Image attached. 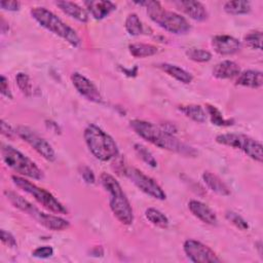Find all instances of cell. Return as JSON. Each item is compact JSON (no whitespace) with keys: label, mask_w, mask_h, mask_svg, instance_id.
Segmentation results:
<instances>
[{"label":"cell","mask_w":263,"mask_h":263,"mask_svg":"<svg viewBox=\"0 0 263 263\" xmlns=\"http://www.w3.org/2000/svg\"><path fill=\"white\" fill-rule=\"evenodd\" d=\"M21 3L18 1H1L0 2V7L4 10L8 11H15L20 9Z\"/></svg>","instance_id":"38"},{"label":"cell","mask_w":263,"mask_h":263,"mask_svg":"<svg viewBox=\"0 0 263 263\" xmlns=\"http://www.w3.org/2000/svg\"><path fill=\"white\" fill-rule=\"evenodd\" d=\"M243 41L249 47L261 50L262 49V32L261 31L250 32L247 35H245Z\"/></svg>","instance_id":"32"},{"label":"cell","mask_w":263,"mask_h":263,"mask_svg":"<svg viewBox=\"0 0 263 263\" xmlns=\"http://www.w3.org/2000/svg\"><path fill=\"white\" fill-rule=\"evenodd\" d=\"M124 27L126 32L132 36H139L144 32L143 24L139 18L138 14L136 13H129L126 16L124 22Z\"/></svg>","instance_id":"28"},{"label":"cell","mask_w":263,"mask_h":263,"mask_svg":"<svg viewBox=\"0 0 263 263\" xmlns=\"http://www.w3.org/2000/svg\"><path fill=\"white\" fill-rule=\"evenodd\" d=\"M129 125L139 137L160 149L189 157H195L197 155V151L193 147L185 144L172 133L150 121L133 119L129 121Z\"/></svg>","instance_id":"1"},{"label":"cell","mask_w":263,"mask_h":263,"mask_svg":"<svg viewBox=\"0 0 263 263\" xmlns=\"http://www.w3.org/2000/svg\"><path fill=\"white\" fill-rule=\"evenodd\" d=\"M185 54L189 60L197 63H205L212 59V53L202 48H195V47L188 48L186 49Z\"/></svg>","instance_id":"30"},{"label":"cell","mask_w":263,"mask_h":263,"mask_svg":"<svg viewBox=\"0 0 263 263\" xmlns=\"http://www.w3.org/2000/svg\"><path fill=\"white\" fill-rule=\"evenodd\" d=\"M216 142L220 145L238 149L255 161L262 162L263 160L262 144L259 141L247 135L235 134V133L221 134L216 137Z\"/></svg>","instance_id":"9"},{"label":"cell","mask_w":263,"mask_h":263,"mask_svg":"<svg viewBox=\"0 0 263 263\" xmlns=\"http://www.w3.org/2000/svg\"><path fill=\"white\" fill-rule=\"evenodd\" d=\"M225 218H226L231 224H233L236 228H238L239 230L245 231V230H248V228H249L248 222H247L240 215H238V214L235 213V212L227 211V212L225 213Z\"/></svg>","instance_id":"33"},{"label":"cell","mask_w":263,"mask_h":263,"mask_svg":"<svg viewBox=\"0 0 263 263\" xmlns=\"http://www.w3.org/2000/svg\"><path fill=\"white\" fill-rule=\"evenodd\" d=\"M81 176H82L83 180H84L86 183H88V184H93L95 181H96L95 174H93V172H92L88 166H82Z\"/></svg>","instance_id":"37"},{"label":"cell","mask_w":263,"mask_h":263,"mask_svg":"<svg viewBox=\"0 0 263 263\" xmlns=\"http://www.w3.org/2000/svg\"><path fill=\"white\" fill-rule=\"evenodd\" d=\"M212 46L214 50L222 55L234 54L241 48V42L233 36L221 34L212 38Z\"/></svg>","instance_id":"14"},{"label":"cell","mask_w":263,"mask_h":263,"mask_svg":"<svg viewBox=\"0 0 263 263\" xmlns=\"http://www.w3.org/2000/svg\"><path fill=\"white\" fill-rule=\"evenodd\" d=\"M134 149H135V152L137 153V155L144 162H146L149 166H151V167H156L157 166V160L155 159V157L153 156V154L151 153V151L147 147H145L142 144L137 143V144L134 145Z\"/></svg>","instance_id":"29"},{"label":"cell","mask_w":263,"mask_h":263,"mask_svg":"<svg viewBox=\"0 0 263 263\" xmlns=\"http://www.w3.org/2000/svg\"><path fill=\"white\" fill-rule=\"evenodd\" d=\"M158 67L164 72L166 73L168 76L175 78L176 80L188 84L191 83L193 80V76L192 74H190L189 72H187L186 70H184L183 68L177 66V65H173V64H168V63H162L159 64Z\"/></svg>","instance_id":"22"},{"label":"cell","mask_w":263,"mask_h":263,"mask_svg":"<svg viewBox=\"0 0 263 263\" xmlns=\"http://www.w3.org/2000/svg\"><path fill=\"white\" fill-rule=\"evenodd\" d=\"M205 112L206 115H209L211 122L215 125L218 126H230L233 124V120L232 119H226L224 118L223 114L220 112V110L210 104L205 105Z\"/></svg>","instance_id":"27"},{"label":"cell","mask_w":263,"mask_h":263,"mask_svg":"<svg viewBox=\"0 0 263 263\" xmlns=\"http://www.w3.org/2000/svg\"><path fill=\"white\" fill-rule=\"evenodd\" d=\"M183 250L186 257L194 263H218L221 259L206 245L196 239H187L184 241Z\"/></svg>","instance_id":"12"},{"label":"cell","mask_w":263,"mask_h":263,"mask_svg":"<svg viewBox=\"0 0 263 263\" xmlns=\"http://www.w3.org/2000/svg\"><path fill=\"white\" fill-rule=\"evenodd\" d=\"M16 84L20 88V90L26 96L30 97L32 95V82L30 80V77L28 74L20 72L15 76Z\"/></svg>","instance_id":"31"},{"label":"cell","mask_w":263,"mask_h":263,"mask_svg":"<svg viewBox=\"0 0 263 263\" xmlns=\"http://www.w3.org/2000/svg\"><path fill=\"white\" fill-rule=\"evenodd\" d=\"M55 5L64 13L80 23H86L88 21V14L86 10L79 6L77 3L71 1H57Z\"/></svg>","instance_id":"20"},{"label":"cell","mask_w":263,"mask_h":263,"mask_svg":"<svg viewBox=\"0 0 263 263\" xmlns=\"http://www.w3.org/2000/svg\"><path fill=\"white\" fill-rule=\"evenodd\" d=\"M175 4L179 7V9L194 21L203 22L208 18L209 14L206 8L199 1H176Z\"/></svg>","instance_id":"16"},{"label":"cell","mask_w":263,"mask_h":263,"mask_svg":"<svg viewBox=\"0 0 263 263\" xmlns=\"http://www.w3.org/2000/svg\"><path fill=\"white\" fill-rule=\"evenodd\" d=\"M4 195L7 198V200L16 209L20 211L28 214L31 216L34 220H36L39 224L44 226L45 228L52 230V231H62L66 230L70 227V222L67 221L64 218H61L55 215L46 214L39 209H37L35 205H33L30 201L25 199L22 195L15 193L11 190H5Z\"/></svg>","instance_id":"5"},{"label":"cell","mask_w":263,"mask_h":263,"mask_svg":"<svg viewBox=\"0 0 263 263\" xmlns=\"http://www.w3.org/2000/svg\"><path fill=\"white\" fill-rule=\"evenodd\" d=\"M53 255V249L50 246H42L36 248L32 252V256L38 259H46Z\"/></svg>","instance_id":"34"},{"label":"cell","mask_w":263,"mask_h":263,"mask_svg":"<svg viewBox=\"0 0 263 263\" xmlns=\"http://www.w3.org/2000/svg\"><path fill=\"white\" fill-rule=\"evenodd\" d=\"M145 217L151 224L161 229L167 228L170 224L168 218L162 212H160L155 208H148L145 211Z\"/></svg>","instance_id":"26"},{"label":"cell","mask_w":263,"mask_h":263,"mask_svg":"<svg viewBox=\"0 0 263 263\" xmlns=\"http://www.w3.org/2000/svg\"><path fill=\"white\" fill-rule=\"evenodd\" d=\"M236 84L249 88H260L263 84V74L259 70H246L237 76Z\"/></svg>","instance_id":"19"},{"label":"cell","mask_w":263,"mask_h":263,"mask_svg":"<svg viewBox=\"0 0 263 263\" xmlns=\"http://www.w3.org/2000/svg\"><path fill=\"white\" fill-rule=\"evenodd\" d=\"M179 110L191 120L202 123L206 120V112L200 105L189 104V105H181L179 106Z\"/></svg>","instance_id":"23"},{"label":"cell","mask_w":263,"mask_h":263,"mask_svg":"<svg viewBox=\"0 0 263 263\" xmlns=\"http://www.w3.org/2000/svg\"><path fill=\"white\" fill-rule=\"evenodd\" d=\"M71 81L76 88V90L87 101L101 104L103 102V98L98 89V87L90 81L88 78L83 76L78 72H74L71 75Z\"/></svg>","instance_id":"13"},{"label":"cell","mask_w":263,"mask_h":263,"mask_svg":"<svg viewBox=\"0 0 263 263\" xmlns=\"http://www.w3.org/2000/svg\"><path fill=\"white\" fill-rule=\"evenodd\" d=\"M15 134L26 143H28L39 155L45 160L52 162L55 160V152L52 146L38 133L26 125H18L15 128Z\"/></svg>","instance_id":"11"},{"label":"cell","mask_w":263,"mask_h":263,"mask_svg":"<svg viewBox=\"0 0 263 263\" xmlns=\"http://www.w3.org/2000/svg\"><path fill=\"white\" fill-rule=\"evenodd\" d=\"M223 9L225 12L233 15L246 14L251 11V3L246 0H233L225 2Z\"/></svg>","instance_id":"25"},{"label":"cell","mask_w":263,"mask_h":263,"mask_svg":"<svg viewBox=\"0 0 263 263\" xmlns=\"http://www.w3.org/2000/svg\"><path fill=\"white\" fill-rule=\"evenodd\" d=\"M1 155L4 163L17 174L35 180H41L43 178V172L37 164L14 147L2 145Z\"/></svg>","instance_id":"7"},{"label":"cell","mask_w":263,"mask_h":263,"mask_svg":"<svg viewBox=\"0 0 263 263\" xmlns=\"http://www.w3.org/2000/svg\"><path fill=\"white\" fill-rule=\"evenodd\" d=\"M32 17L44 29L63 38L74 47H78L81 40L76 31L64 23L57 14L45 7H33L31 9Z\"/></svg>","instance_id":"6"},{"label":"cell","mask_w":263,"mask_h":263,"mask_svg":"<svg viewBox=\"0 0 263 263\" xmlns=\"http://www.w3.org/2000/svg\"><path fill=\"white\" fill-rule=\"evenodd\" d=\"M188 209L191 212V214L199 219L201 222L209 224V225H216L218 222L217 216L215 212L205 203L192 199L188 202Z\"/></svg>","instance_id":"15"},{"label":"cell","mask_w":263,"mask_h":263,"mask_svg":"<svg viewBox=\"0 0 263 263\" xmlns=\"http://www.w3.org/2000/svg\"><path fill=\"white\" fill-rule=\"evenodd\" d=\"M0 238H1V241L4 245H6V246H8L10 248H15L17 246L14 236L10 232H8V231H6L4 229L0 230Z\"/></svg>","instance_id":"35"},{"label":"cell","mask_w":263,"mask_h":263,"mask_svg":"<svg viewBox=\"0 0 263 263\" xmlns=\"http://www.w3.org/2000/svg\"><path fill=\"white\" fill-rule=\"evenodd\" d=\"M100 181L109 193V205L115 218L123 225H130L134 222V211L119 182L108 173H102Z\"/></svg>","instance_id":"2"},{"label":"cell","mask_w":263,"mask_h":263,"mask_svg":"<svg viewBox=\"0 0 263 263\" xmlns=\"http://www.w3.org/2000/svg\"><path fill=\"white\" fill-rule=\"evenodd\" d=\"M136 4L145 6L147 13L152 22L158 25L160 28L173 34H186L190 30V24L181 14L167 10L162 7L158 1H140Z\"/></svg>","instance_id":"3"},{"label":"cell","mask_w":263,"mask_h":263,"mask_svg":"<svg viewBox=\"0 0 263 263\" xmlns=\"http://www.w3.org/2000/svg\"><path fill=\"white\" fill-rule=\"evenodd\" d=\"M202 180L204 184L208 186V188L211 189L213 192L222 196L230 195L229 187L217 175L213 174L212 172H209V171L203 172Z\"/></svg>","instance_id":"21"},{"label":"cell","mask_w":263,"mask_h":263,"mask_svg":"<svg viewBox=\"0 0 263 263\" xmlns=\"http://www.w3.org/2000/svg\"><path fill=\"white\" fill-rule=\"evenodd\" d=\"M129 53L135 58H147L158 52V48L148 43H132L128 45Z\"/></svg>","instance_id":"24"},{"label":"cell","mask_w":263,"mask_h":263,"mask_svg":"<svg viewBox=\"0 0 263 263\" xmlns=\"http://www.w3.org/2000/svg\"><path fill=\"white\" fill-rule=\"evenodd\" d=\"M11 181L17 188L33 196L37 202H39L43 208L52 212L53 214L65 215L68 213L67 209L63 205V203L46 189L41 188L34 183L28 181L27 179L16 175L11 176Z\"/></svg>","instance_id":"8"},{"label":"cell","mask_w":263,"mask_h":263,"mask_svg":"<svg viewBox=\"0 0 263 263\" xmlns=\"http://www.w3.org/2000/svg\"><path fill=\"white\" fill-rule=\"evenodd\" d=\"M239 73V66L230 60L222 61L213 68V76L218 79H231L237 77Z\"/></svg>","instance_id":"18"},{"label":"cell","mask_w":263,"mask_h":263,"mask_svg":"<svg viewBox=\"0 0 263 263\" xmlns=\"http://www.w3.org/2000/svg\"><path fill=\"white\" fill-rule=\"evenodd\" d=\"M83 138L89 152L101 161H109L119 154L114 139L96 124H88L85 127Z\"/></svg>","instance_id":"4"},{"label":"cell","mask_w":263,"mask_h":263,"mask_svg":"<svg viewBox=\"0 0 263 263\" xmlns=\"http://www.w3.org/2000/svg\"><path fill=\"white\" fill-rule=\"evenodd\" d=\"M83 4L96 20H103L116 9V4L107 0H88Z\"/></svg>","instance_id":"17"},{"label":"cell","mask_w":263,"mask_h":263,"mask_svg":"<svg viewBox=\"0 0 263 263\" xmlns=\"http://www.w3.org/2000/svg\"><path fill=\"white\" fill-rule=\"evenodd\" d=\"M0 91H1L2 96L6 97L8 99H12V95H11V91H10L9 85H8V80L4 75H2L0 78Z\"/></svg>","instance_id":"36"},{"label":"cell","mask_w":263,"mask_h":263,"mask_svg":"<svg viewBox=\"0 0 263 263\" xmlns=\"http://www.w3.org/2000/svg\"><path fill=\"white\" fill-rule=\"evenodd\" d=\"M121 172L133 184H135V186L150 197L158 200H164L166 198L165 192L158 183L137 167L126 165L122 167Z\"/></svg>","instance_id":"10"},{"label":"cell","mask_w":263,"mask_h":263,"mask_svg":"<svg viewBox=\"0 0 263 263\" xmlns=\"http://www.w3.org/2000/svg\"><path fill=\"white\" fill-rule=\"evenodd\" d=\"M1 133L2 135H4L7 138H12L13 134L15 132H13V129L10 127V125L8 123H6L3 119L1 120Z\"/></svg>","instance_id":"39"}]
</instances>
